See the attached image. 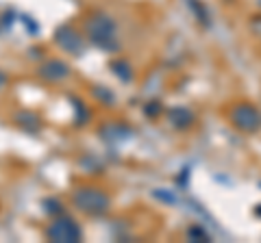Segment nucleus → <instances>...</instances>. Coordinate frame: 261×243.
<instances>
[{
    "label": "nucleus",
    "mask_w": 261,
    "mask_h": 243,
    "mask_svg": "<svg viewBox=\"0 0 261 243\" xmlns=\"http://www.w3.org/2000/svg\"><path fill=\"white\" fill-rule=\"evenodd\" d=\"M233 124L242 128V131H257L261 117L250 104H240V107L233 109Z\"/></svg>",
    "instance_id": "39448f33"
},
{
    "label": "nucleus",
    "mask_w": 261,
    "mask_h": 243,
    "mask_svg": "<svg viewBox=\"0 0 261 243\" xmlns=\"http://www.w3.org/2000/svg\"><path fill=\"white\" fill-rule=\"evenodd\" d=\"M39 76L46 80H63L70 76V68H68V63H63L59 59H50L39 68Z\"/></svg>",
    "instance_id": "423d86ee"
},
{
    "label": "nucleus",
    "mask_w": 261,
    "mask_h": 243,
    "mask_svg": "<svg viewBox=\"0 0 261 243\" xmlns=\"http://www.w3.org/2000/svg\"><path fill=\"white\" fill-rule=\"evenodd\" d=\"M46 237L53 243H79L83 232H81L79 224L72 220V217H57L53 220V224L46 228Z\"/></svg>",
    "instance_id": "7ed1b4c3"
},
{
    "label": "nucleus",
    "mask_w": 261,
    "mask_h": 243,
    "mask_svg": "<svg viewBox=\"0 0 261 243\" xmlns=\"http://www.w3.org/2000/svg\"><path fill=\"white\" fill-rule=\"evenodd\" d=\"M85 35L102 50H116V22L107 13H92L85 20Z\"/></svg>",
    "instance_id": "f257e3e1"
},
{
    "label": "nucleus",
    "mask_w": 261,
    "mask_h": 243,
    "mask_svg": "<svg viewBox=\"0 0 261 243\" xmlns=\"http://www.w3.org/2000/svg\"><path fill=\"white\" fill-rule=\"evenodd\" d=\"M72 202L85 215H105L109 210V196L102 189H96V187H83L74 191Z\"/></svg>",
    "instance_id": "f03ea898"
},
{
    "label": "nucleus",
    "mask_w": 261,
    "mask_h": 243,
    "mask_svg": "<svg viewBox=\"0 0 261 243\" xmlns=\"http://www.w3.org/2000/svg\"><path fill=\"white\" fill-rule=\"evenodd\" d=\"M55 42L59 44L65 52H70V54H81L83 52V37H81V33L76 28H72V26H59L57 28V33H55Z\"/></svg>",
    "instance_id": "20e7f679"
},
{
    "label": "nucleus",
    "mask_w": 261,
    "mask_h": 243,
    "mask_svg": "<svg viewBox=\"0 0 261 243\" xmlns=\"http://www.w3.org/2000/svg\"><path fill=\"white\" fill-rule=\"evenodd\" d=\"M5 83H7V76H5V74H3V72H0V87H3V85H5Z\"/></svg>",
    "instance_id": "0eeeda50"
}]
</instances>
